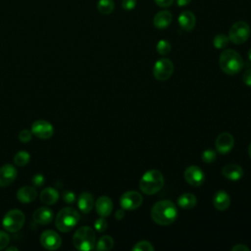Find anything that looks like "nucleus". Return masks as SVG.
Segmentation results:
<instances>
[{"instance_id":"nucleus-1","label":"nucleus","mask_w":251,"mask_h":251,"mask_svg":"<svg viewBox=\"0 0 251 251\" xmlns=\"http://www.w3.org/2000/svg\"><path fill=\"white\" fill-rule=\"evenodd\" d=\"M151 219L158 225L169 226L177 218V209L170 200H161L151 208Z\"/></svg>"},{"instance_id":"nucleus-2","label":"nucleus","mask_w":251,"mask_h":251,"mask_svg":"<svg viewBox=\"0 0 251 251\" xmlns=\"http://www.w3.org/2000/svg\"><path fill=\"white\" fill-rule=\"evenodd\" d=\"M221 70L226 75H235L241 71L244 66L242 57L233 49L224 50L219 59Z\"/></svg>"},{"instance_id":"nucleus-3","label":"nucleus","mask_w":251,"mask_h":251,"mask_svg":"<svg viewBox=\"0 0 251 251\" xmlns=\"http://www.w3.org/2000/svg\"><path fill=\"white\" fill-rule=\"evenodd\" d=\"M164 176L158 170H149L143 174L139 180V188L146 195L160 191L164 186Z\"/></svg>"},{"instance_id":"nucleus-4","label":"nucleus","mask_w":251,"mask_h":251,"mask_svg":"<svg viewBox=\"0 0 251 251\" xmlns=\"http://www.w3.org/2000/svg\"><path fill=\"white\" fill-rule=\"evenodd\" d=\"M79 221L78 212L73 207H65L61 209L55 218V226L62 232L72 230Z\"/></svg>"},{"instance_id":"nucleus-5","label":"nucleus","mask_w":251,"mask_h":251,"mask_svg":"<svg viewBox=\"0 0 251 251\" xmlns=\"http://www.w3.org/2000/svg\"><path fill=\"white\" fill-rule=\"evenodd\" d=\"M95 232L87 226H80L73 236V244L75 249L80 251H89L95 247Z\"/></svg>"},{"instance_id":"nucleus-6","label":"nucleus","mask_w":251,"mask_h":251,"mask_svg":"<svg viewBox=\"0 0 251 251\" xmlns=\"http://www.w3.org/2000/svg\"><path fill=\"white\" fill-rule=\"evenodd\" d=\"M25 215L21 210L12 209L5 214L2 220V225L9 232H17L25 225Z\"/></svg>"},{"instance_id":"nucleus-7","label":"nucleus","mask_w":251,"mask_h":251,"mask_svg":"<svg viewBox=\"0 0 251 251\" xmlns=\"http://www.w3.org/2000/svg\"><path fill=\"white\" fill-rule=\"evenodd\" d=\"M228 38L234 44L244 43L250 36V26L247 23L243 21H238L234 23L228 31Z\"/></svg>"},{"instance_id":"nucleus-8","label":"nucleus","mask_w":251,"mask_h":251,"mask_svg":"<svg viewBox=\"0 0 251 251\" xmlns=\"http://www.w3.org/2000/svg\"><path fill=\"white\" fill-rule=\"evenodd\" d=\"M174 72V64L168 58H161L156 61L153 67V75L157 80H167L171 77Z\"/></svg>"},{"instance_id":"nucleus-9","label":"nucleus","mask_w":251,"mask_h":251,"mask_svg":"<svg viewBox=\"0 0 251 251\" xmlns=\"http://www.w3.org/2000/svg\"><path fill=\"white\" fill-rule=\"evenodd\" d=\"M143 201L142 195L134 190L125 192L120 198V205L124 210H135Z\"/></svg>"},{"instance_id":"nucleus-10","label":"nucleus","mask_w":251,"mask_h":251,"mask_svg":"<svg viewBox=\"0 0 251 251\" xmlns=\"http://www.w3.org/2000/svg\"><path fill=\"white\" fill-rule=\"evenodd\" d=\"M40 243L47 250H56L62 244V238L58 232L52 229L44 230L40 235Z\"/></svg>"},{"instance_id":"nucleus-11","label":"nucleus","mask_w":251,"mask_h":251,"mask_svg":"<svg viewBox=\"0 0 251 251\" xmlns=\"http://www.w3.org/2000/svg\"><path fill=\"white\" fill-rule=\"evenodd\" d=\"M31 132L40 139H48L54 133L53 126L44 120H37L31 125Z\"/></svg>"},{"instance_id":"nucleus-12","label":"nucleus","mask_w":251,"mask_h":251,"mask_svg":"<svg viewBox=\"0 0 251 251\" xmlns=\"http://www.w3.org/2000/svg\"><path fill=\"white\" fill-rule=\"evenodd\" d=\"M186 182L192 186H200L205 180V174L198 166L192 165L185 169L183 174Z\"/></svg>"},{"instance_id":"nucleus-13","label":"nucleus","mask_w":251,"mask_h":251,"mask_svg":"<svg viewBox=\"0 0 251 251\" xmlns=\"http://www.w3.org/2000/svg\"><path fill=\"white\" fill-rule=\"evenodd\" d=\"M234 145L233 136L229 132H222L220 133L215 141L216 150L221 154L228 153Z\"/></svg>"},{"instance_id":"nucleus-14","label":"nucleus","mask_w":251,"mask_h":251,"mask_svg":"<svg viewBox=\"0 0 251 251\" xmlns=\"http://www.w3.org/2000/svg\"><path fill=\"white\" fill-rule=\"evenodd\" d=\"M17 178V170L14 165L5 164L0 168V186L10 185Z\"/></svg>"},{"instance_id":"nucleus-15","label":"nucleus","mask_w":251,"mask_h":251,"mask_svg":"<svg viewBox=\"0 0 251 251\" xmlns=\"http://www.w3.org/2000/svg\"><path fill=\"white\" fill-rule=\"evenodd\" d=\"M95 210L100 217H108L113 211V202L110 197L103 195L100 196L94 203Z\"/></svg>"},{"instance_id":"nucleus-16","label":"nucleus","mask_w":251,"mask_h":251,"mask_svg":"<svg viewBox=\"0 0 251 251\" xmlns=\"http://www.w3.org/2000/svg\"><path fill=\"white\" fill-rule=\"evenodd\" d=\"M54 218L53 211L48 207H40L36 209L32 215V219L39 225H48Z\"/></svg>"},{"instance_id":"nucleus-17","label":"nucleus","mask_w":251,"mask_h":251,"mask_svg":"<svg viewBox=\"0 0 251 251\" xmlns=\"http://www.w3.org/2000/svg\"><path fill=\"white\" fill-rule=\"evenodd\" d=\"M223 176L232 181H237L243 176V169L236 164H228L226 165L222 169Z\"/></svg>"},{"instance_id":"nucleus-18","label":"nucleus","mask_w":251,"mask_h":251,"mask_svg":"<svg viewBox=\"0 0 251 251\" xmlns=\"http://www.w3.org/2000/svg\"><path fill=\"white\" fill-rule=\"evenodd\" d=\"M177 22L179 26L185 30V31H190L194 28L195 24H196V18L195 15L190 12V11H184L181 12L177 18Z\"/></svg>"},{"instance_id":"nucleus-19","label":"nucleus","mask_w":251,"mask_h":251,"mask_svg":"<svg viewBox=\"0 0 251 251\" xmlns=\"http://www.w3.org/2000/svg\"><path fill=\"white\" fill-rule=\"evenodd\" d=\"M37 197V191L34 186H22L17 191V198L22 203H30Z\"/></svg>"},{"instance_id":"nucleus-20","label":"nucleus","mask_w":251,"mask_h":251,"mask_svg":"<svg viewBox=\"0 0 251 251\" xmlns=\"http://www.w3.org/2000/svg\"><path fill=\"white\" fill-rule=\"evenodd\" d=\"M213 205L218 211L226 210L230 205L229 195L224 190L217 191L213 197Z\"/></svg>"},{"instance_id":"nucleus-21","label":"nucleus","mask_w":251,"mask_h":251,"mask_svg":"<svg viewBox=\"0 0 251 251\" xmlns=\"http://www.w3.org/2000/svg\"><path fill=\"white\" fill-rule=\"evenodd\" d=\"M77 207L83 214L89 213L94 207V199L91 193L82 192L77 199Z\"/></svg>"},{"instance_id":"nucleus-22","label":"nucleus","mask_w":251,"mask_h":251,"mask_svg":"<svg viewBox=\"0 0 251 251\" xmlns=\"http://www.w3.org/2000/svg\"><path fill=\"white\" fill-rule=\"evenodd\" d=\"M173 21V15L169 11L158 12L153 18V25L159 29L168 27Z\"/></svg>"},{"instance_id":"nucleus-23","label":"nucleus","mask_w":251,"mask_h":251,"mask_svg":"<svg viewBox=\"0 0 251 251\" xmlns=\"http://www.w3.org/2000/svg\"><path fill=\"white\" fill-rule=\"evenodd\" d=\"M40 200L45 205H53L59 199V192L57 189L53 187H46L41 190L40 192Z\"/></svg>"},{"instance_id":"nucleus-24","label":"nucleus","mask_w":251,"mask_h":251,"mask_svg":"<svg viewBox=\"0 0 251 251\" xmlns=\"http://www.w3.org/2000/svg\"><path fill=\"white\" fill-rule=\"evenodd\" d=\"M197 199L192 193H183L177 198V205L185 210H189L195 207Z\"/></svg>"},{"instance_id":"nucleus-25","label":"nucleus","mask_w":251,"mask_h":251,"mask_svg":"<svg viewBox=\"0 0 251 251\" xmlns=\"http://www.w3.org/2000/svg\"><path fill=\"white\" fill-rule=\"evenodd\" d=\"M114 247V239L110 235H103L96 243V250H111Z\"/></svg>"},{"instance_id":"nucleus-26","label":"nucleus","mask_w":251,"mask_h":251,"mask_svg":"<svg viewBox=\"0 0 251 251\" xmlns=\"http://www.w3.org/2000/svg\"><path fill=\"white\" fill-rule=\"evenodd\" d=\"M115 3L113 0H99L97 2V10L103 15H109L114 11Z\"/></svg>"},{"instance_id":"nucleus-27","label":"nucleus","mask_w":251,"mask_h":251,"mask_svg":"<svg viewBox=\"0 0 251 251\" xmlns=\"http://www.w3.org/2000/svg\"><path fill=\"white\" fill-rule=\"evenodd\" d=\"M29 160H30V155L26 151H19L14 157V163L19 167L25 166L29 162Z\"/></svg>"},{"instance_id":"nucleus-28","label":"nucleus","mask_w":251,"mask_h":251,"mask_svg":"<svg viewBox=\"0 0 251 251\" xmlns=\"http://www.w3.org/2000/svg\"><path fill=\"white\" fill-rule=\"evenodd\" d=\"M229 42V38L227 35L226 34H223V33H220V34H217L214 39H213V45L215 48L217 49H224L227 46Z\"/></svg>"},{"instance_id":"nucleus-29","label":"nucleus","mask_w":251,"mask_h":251,"mask_svg":"<svg viewBox=\"0 0 251 251\" xmlns=\"http://www.w3.org/2000/svg\"><path fill=\"white\" fill-rule=\"evenodd\" d=\"M156 49H157L158 54L166 56L171 52V49H172L171 43L166 39H161L158 41V43L156 45Z\"/></svg>"},{"instance_id":"nucleus-30","label":"nucleus","mask_w":251,"mask_h":251,"mask_svg":"<svg viewBox=\"0 0 251 251\" xmlns=\"http://www.w3.org/2000/svg\"><path fill=\"white\" fill-rule=\"evenodd\" d=\"M133 251H153L154 246L147 240H141L134 244L132 247Z\"/></svg>"},{"instance_id":"nucleus-31","label":"nucleus","mask_w":251,"mask_h":251,"mask_svg":"<svg viewBox=\"0 0 251 251\" xmlns=\"http://www.w3.org/2000/svg\"><path fill=\"white\" fill-rule=\"evenodd\" d=\"M202 161L206 164H211L213 163L216 159H217V154H216V151L209 148V149H206L203 151L202 153Z\"/></svg>"},{"instance_id":"nucleus-32","label":"nucleus","mask_w":251,"mask_h":251,"mask_svg":"<svg viewBox=\"0 0 251 251\" xmlns=\"http://www.w3.org/2000/svg\"><path fill=\"white\" fill-rule=\"evenodd\" d=\"M107 226H108V223L104 217H101L94 222V228L99 232H103L104 230H106Z\"/></svg>"},{"instance_id":"nucleus-33","label":"nucleus","mask_w":251,"mask_h":251,"mask_svg":"<svg viewBox=\"0 0 251 251\" xmlns=\"http://www.w3.org/2000/svg\"><path fill=\"white\" fill-rule=\"evenodd\" d=\"M31 137H32V132L31 130H28V129H23L19 133V139L23 143L29 142L31 140Z\"/></svg>"},{"instance_id":"nucleus-34","label":"nucleus","mask_w":251,"mask_h":251,"mask_svg":"<svg viewBox=\"0 0 251 251\" xmlns=\"http://www.w3.org/2000/svg\"><path fill=\"white\" fill-rule=\"evenodd\" d=\"M10 241V237L7 232L0 230V250H3L7 247L8 243Z\"/></svg>"},{"instance_id":"nucleus-35","label":"nucleus","mask_w":251,"mask_h":251,"mask_svg":"<svg viewBox=\"0 0 251 251\" xmlns=\"http://www.w3.org/2000/svg\"><path fill=\"white\" fill-rule=\"evenodd\" d=\"M136 5V0H122V7L126 11H130L134 9Z\"/></svg>"},{"instance_id":"nucleus-36","label":"nucleus","mask_w":251,"mask_h":251,"mask_svg":"<svg viewBox=\"0 0 251 251\" xmlns=\"http://www.w3.org/2000/svg\"><path fill=\"white\" fill-rule=\"evenodd\" d=\"M242 80L245 85L251 86V67L247 68L242 75Z\"/></svg>"},{"instance_id":"nucleus-37","label":"nucleus","mask_w":251,"mask_h":251,"mask_svg":"<svg viewBox=\"0 0 251 251\" xmlns=\"http://www.w3.org/2000/svg\"><path fill=\"white\" fill-rule=\"evenodd\" d=\"M31 181H32V184L34 186H41L44 183L45 178L41 174H36L35 176H33Z\"/></svg>"},{"instance_id":"nucleus-38","label":"nucleus","mask_w":251,"mask_h":251,"mask_svg":"<svg viewBox=\"0 0 251 251\" xmlns=\"http://www.w3.org/2000/svg\"><path fill=\"white\" fill-rule=\"evenodd\" d=\"M63 199H64V201H65L66 203L71 204V203H74V202H75V193L72 192V191H65V192L63 193Z\"/></svg>"},{"instance_id":"nucleus-39","label":"nucleus","mask_w":251,"mask_h":251,"mask_svg":"<svg viewBox=\"0 0 251 251\" xmlns=\"http://www.w3.org/2000/svg\"><path fill=\"white\" fill-rule=\"evenodd\" d=\"M175 0H154V2L159 6V7H162V8H167V7H170L173 3H174Z\"/></svg>"},{"instance_id":"nucleus-40","label":"nucleus","mask_w":251,"mask_h":251,"mask_svg":"<svg viewBox=\"0 0 251 251\" xmlns=\"http://www.w3.org/2000/svg\"><path fill=\"white\" fill-rule=\"evenodd\" d=\"M232 251H249V247H247L244 244H236L233 247H231Z\"/></svg>"},{"instance_id":"nucleus-41","label":"nucleus","mask_w":251,"mask_h":251,"mask_svg":"<svg viewBox=\"0 0 251 251\" xmlns=\"http://www.w3.org/2000/svg\"><path fill=\"white\" fill-rule=\"evenodd\" d=\"M176 2L178 7H184L187 6L191 2V0H176Z\"/></svg>"},{"instance_id":"nucleus-42","label":"nucleus","mask_w":251,"mask_h":251,"mask_svg":"<svg viewBox=\"0 0 251 251\" xmlns=\"http://www.w3.org/2000/svg\"><path fill=\"white\" fill-rule=\"evenodd\" d=\"M115 217L117 220H122L124 217H125V211L124 210H118L115 214Z\"/></svg>"},{"instance_id":"nucleus-43","label":"nucleus","mask_w":251,"mask_h":251,"mask_svg":"<svg viewBox=\"0 0 251 251\" xmlns=\"http://www.w3.org/2000/svg\"><path fill=\"white\" fill-rule=\"evenodd\" d=\"M247 56H248V59H249V61L251 62V48L248 50V53H247Z\"/></svg>"},{"instance_id":"nucleus-44","label":"nucleus","mask_w":251,"mask_h":251,"mask_svg":"<svg viewBox=\"0 0 251 251\" xmlns=\"http://www.w3.org/2000/svg\"><path fill=\"white\" fill-rule=\"evenodd\" d=\"M248 155H249V157L251 158V143H250L249 146H248Z\"/></svg>"},{"instance_id":"nucleus-45","label":"nucleus","mask_w":251,"mask_h":251,"mask_svg":"<svg viewBox=\"0 0 251 251\" xmlns=\"http://www.w3.org/2000/svg\"><path fill=\"white\" fill-rule=\"evenodd\" d=\"M10 250H18L17 247H7V251H10Z\"/></svg>"}]
</instances>
